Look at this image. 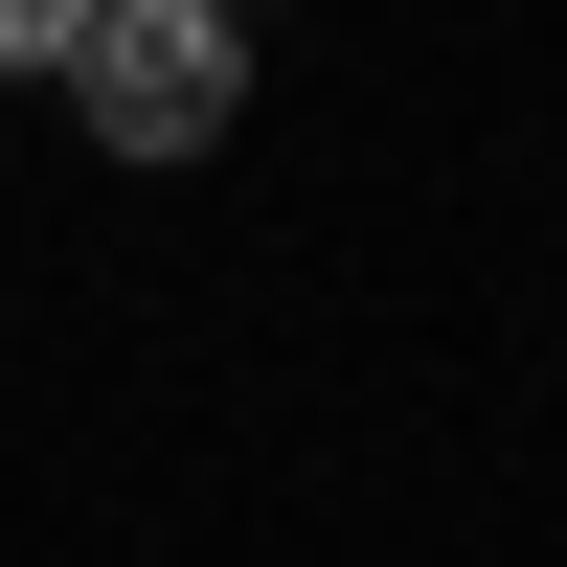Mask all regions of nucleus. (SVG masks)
<instances>
[{"instance_id": "obj_1", "label": "nucleus", "mask_w": 567, "mask_h": 567, "mask_svg": "<svg viewBox=\"0 0 567 567\" xmlns=\"http://www.w3.org/2000/svg\"><path fill=\"white\" fill-rule=\"evenodd\" d=\"M69 91H91L114 159H205V136L250 114V23H227V0H91Z\"/></svg>"}, {"instance_id": "obj_2", "label": "nucleus", "mask_w": 567, "mask_h": 567, "mask_svg": "<svg viewBox=\"0 0 567 567\" xmlns=\"http://www.w3.org/2000/svg\"><path fill=\"white\" fill-rule=\"evenodd\" d=\"M91 45V0H0V69H69Z\"/></svg>"}]
</instances>
